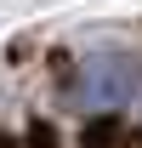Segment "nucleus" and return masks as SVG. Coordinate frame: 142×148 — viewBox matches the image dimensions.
<instances>
[{"label":"nucleus","mask_w":142,"mask_h":148,"mask_svg":"<svg viewBox=\"0 0 142 148\" xmlns=\"http://www.w3.org/2000/svg\"><path fill=\"white\" fill-rule=\"evenodd\" d=\"M142 91V57L119 51V46H102V51H85L68 74V103L80 114H114L125 108L131 97Z\"/></svg>","instance_id":"obj_1"},{"label":"nucleus","mask_w":142,"mask_h":148,"mask_svg":"<svg viewBox=\"0 0 142 148\" xmlns=\"http://www.w3.org/2000/svg\"><path fill=\"white\" fill-rule=\"evenodd\" d=\"M125 148H142V131H137V137H131V143H125Z\"/></svg>","instance_id":"obj_2"}]
</instances>
